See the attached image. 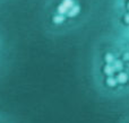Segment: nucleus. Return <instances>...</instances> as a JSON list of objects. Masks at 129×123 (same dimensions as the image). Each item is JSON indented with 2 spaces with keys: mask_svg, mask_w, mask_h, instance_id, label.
Returning a JSON list of instances; mask_svg holds the SVG:
<instances>
[{
  "mask_svg": "<svg viewBox=\"0 0 129 123\" xmlns=\"http://www.w3.org/2000/svg\"><path fill=\"white\" fill-rule=\"evenodd\" d=\"M79 11H80V7H79V5L76 4L75 6H74L73 8H71L70 10H69L68 13H67L66 18H67V17H69V18H74L75 16H77L78 14H79Z\"/></svg>",
  "mask_w": 129,
  "mask_h": 123,
  "instance_id": "3",
  "label": "nucleus"
},
{
  "mask_svg": "<svg viewBox=\"0 0 129 123\" xmlns=\"http://www.w3.org/2000/svg\"><path fill=\"white\" fill-rule=\"evenodd\" d=\"M107 84L110 86V87H114L117 85V79L116 78H112V77H109L107 79Z\"/></svg>",
  "mask_w": 129,
  "mask_h": 123,
  "instance_id": "5",
  "label": "nucleus"
},
{
  "mask_svg": "<svg viewBox=\"0 0 129 123\" xmlns=\"http://www.w3.org/2000/svg\"><path fill=\"white\" fill-rule=\"evenodd\" d=\"M128 8H129V5H128Z\"/></svg>",
  "mask_w": 129,
  "mask_h": 123,
  "instance_id": "12",
  "label": "nucleus"
},
{
  "mask_svg": "<svg viewBox=\"0 0 129 123\" xmlns=\"http://www.w3.org/2000/svg\"><path fill=\"white\" fill-rule=\"evenodd\" d=\"M125 59H126V60H129V53L125 54Z\"/></svg>",
  "mask_w": 129,
  "mask_h": 123,
  "instance_id": "10",
  "label": "nucleus"
},
{
  "mask_svg": "<svg viewBox=\"0 0 129 123\" xmlns=\"http://www.w3.org/2000/svg\"><path fill=\"white\" fill-rule=\"evenodd\" d=\"M113 55H112L111 53H108V54H105V61H107L108 63H111V62H113Z\"/></svg>",
  "mask_w": 129,
  "mask_h": 123,
  "instance_id": "7",
  "label": "nucleus"
},
{
  "mask_svg": "<svg viewBox=\"0 0 129 123\" xmlns=\"http://www.w3.org/2000/svg\"><path fill=\"white\" fill-rule=\"evenodd\" d=\"M127 80H128V76L126 74H123V72H120L118 75V77H117V81L120 84H125Z\"/></svg>",
  "mask_w": 129,
  "mask_h": 123,
  "instance_id": "4",
  "label": "nucleus"
},
{
  "mask_svg": "<svg viewBox=\"0 0 129 123\" xmlns=\"http://www.w3.org/2000/svg\"><path fill=\"white\" fill-rule=\"evenodd\" d=\"M121 67H122V63H121L120 61H116V62H114V66H113L114 70H119V69H121Z\"/></svg>",
  "mask_w": 129,
  "mask_h": 123,
  "instance_id": "8",
  "label": "nucleus"
},
{
  "mask_svg": "<svg viewBox=\"0 0 129 123\" xmlns=\"http://www.w3.org/2000/svg\"><path fill=\"white\" fill-rule=\"evenodd\" d=\"M113 71H114V68H113V67H111V66H110V65H108L107 67L104 68V72L108 75V76H110V75H112V74H113Z\"/></svg>",
  "mask_w": 129,
  "mask_h": 123,
  "instance_id": "6",
  "label": "nucleus"
},
{
  "mask_svg": "<svg viewBox=\"0 0 129 123\" xmlns=\"http://www.w3.org/2000/svg\"><path fill=\"white\" fill-rule=\"evenodd\" d=\"M7 1H8V0H0V5H1V4H5V2H7Z\"/></svg>",
  "mask_w": 129,
  "mask_h": 123,
  "instance_id": "11",
  "label": "nucleus"
},
{
  "mask_svg": "<svg viewBox=\"0 0 129 123\" xmlns=\"http://www.w3.org/2000/svg\"><path fill=\"white\" fill-rule=\"evenodd\" d=\"M125 20H126V23H129V15H127L125 17Z\"/></svg>",
  "mask_w": 129,
  "mask_h": 123,
  "instance_id": "9",
  "label": "nucleus"
},
{
  "mask_svg": "<svg viewBox=\"0 0 129 123\" xmlns=\"http://www.w3.org/2000/svg\"><path fill=\"white\" fill-rule=\"evenodd\" d=\"M7 56V44H6V38H5L4 32L0 28V69L4 67L5 61H6Z\"/></svg>",
  "mask_w": 129,
  "mask_h": 123,
  "instance_id": "2",
  "label": "nucleus"
},
{
  "mask_svg": "<svg viewBox=\"0 0 129 123\" xmlns=\"http://www.w3.org/2000/svg\"><path fill=\"white\" fill-rule=\"evenodd\" d=\"M76 5L75 0H61V2L57 6V13L54 15H60V16H64L66 17L67 13L73 8Z\"/></svg>",
  "mask_w": 129,
  "mask_h": 123,
  "instance_id": "1",
  "label": "nucleus"
}]
</instances>
